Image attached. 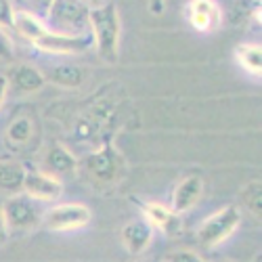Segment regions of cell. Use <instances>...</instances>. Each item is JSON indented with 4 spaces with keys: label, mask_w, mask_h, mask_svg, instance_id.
Instances as JSON below:
<instances>
[{
    "label": "cell",
    "mask_w": 262,
    "mask_h": 262,
    "mask_svg": "<svg viewBox=\"0 0 262 262\" xmlns=\"http://www.w3.org/2000/svg\"><path fill=\"white\" fill-rule=\"evenodd\" d=\"M42 216L45 214H42L38 202L26 193L11 195L7 202H3V218L9 233H24L36 229L42 223Z\"/></svg>",
    "instance_id": "5"
},
{
    "label": "cell",
    "mask_w": 262,
    "mask_h": 262,
    "mask_svg": "<svg viewBox=\"0 0 262 262\" xmlns=\"http://www.w3.org/2000/svg\"><path fill=\"white\" fill-rule=\"evenodd\" d=\"M7 80H9V89L13 86L17 93H36L47 82L45 74H42L40 70H36L30 63L15 65V68L7 74Z\"/></svg>",
    "instance_id": "13"
},
{
    "label": "cell",
    "mask_w": 262,
    "mask_h": 262,
    "mask_svg": "<svg viewBox=\"0 0 262 262\" xmlns=\"http://www.w3.org/2000/svg\"><path fill=\"white\" fill-rule=\"evenodd\" d=\"M13 17L15 9L11 0H0V28H13Z\"/></svg>",
    "instance_id": "25"
},
{
    "label": "cell",
    "mask_w": 262,
    "mask_h": 262,
    "mask_svg": "<svg viewBox=\"0 0 262 262\" xmlns=\"http://www.w3.org/2000/svg\"><path fill=\"white\" fill-rule=\"evenodd\" d=\"M252 262H262V252H258V254L252 258Z\"/></svg>",
    "instance_id": "30"
},
{
    "label": "cell",
    "mask_w": 262,
    "mask_h": 262,
    "mask_svg": "<svg viewBox=\"0 0 262 262\" xmlns=\"http://www.w3.org/2000/svg\"><path fill=\"white\" fill-rule=\"evenodd\" d=\"M15 59V47L5 28H0V61H13Z\"/></svg>",
    "instance_id": "23"
},
{
    "label": "cell",
    "mask_w": 262,
    "mask_h": 262,
    "mask_svg": "<svg viewBox=\"0 0 262 262\" xmlns=\"http://www.w3.org/2000/svg\"><path fill=\"white\" fill-rule=\"evenodd\" d=\"M91 34L95 40V49L99 57L107 63H116L120 55V13L114 3H103L93 7L89 13Z\"/></svg>",
    "instance_id": "1"
},
{
    "label": "cell",
    "mask_w": 262,
    "mask_h": 262,
    "mask_svg": "<svg viewBox=\"0 0 262 262\" xmlns=\"http://www.w3.org/2000/svg\"><path fill=\"white\" fill-rule=\"evenodd\" d=\"M84 3L93 9V7H101V5H103V0H84Z\"/></svg>",
    "instance_id": "29"
},
{
    "label": "cell",
    "mask_w": 262,
    "mask_h": 262,
    "mask_svg": "<svg viewBox=\"0 0 262 262\" xmlns=\"http://www.w3.org/2000/svg\"><path fill=\"white\" fill-rule=\"evenodd\" d=\"M221 262H231V260H221Z\"/></svg>",
    "instance_id": "32"
},
{
    "label": "cell",
    "mask_w": 262,
    "mask_h": 262,
    "mask_svg": "<svg viewBox=\"0 0 262 262\" xmlns=\"http://www.w3.org/2000/svg\"><path fill=\"white\" fill-rule=\"evenodd\" d=\"M242 225V210L237 206H225L212 216H208L206 221L198 229V242L204 248H216L237 231V227Z\"/></svg>",
    "instance_id": "4"
},
{
    "label": "cell",
    "mask_w": 262,
    "mask_h": 262,
    "mask_svg": "<svg viewBox=\"0 0 262 262\" xmlns=\"http://www.w3.org/2000/svg\"><path fill=\"white\" fill-rule=\"evenodd\" d=\"M133 202L145 212V221L154 229L158 227L168 237H179L183 233L181 214H174L170 208L156 204V202H145V200H137V198H133Z\"/></svg>",
    "instance_id": "10"
},
{
    "label": "cell",
    "mask_w": 262,
    "mask_h": 262,
    "mask_svg": "<svg viewBox=\"0 0 262 262\" xmlns=\"http://www.w3.org/2000/svg\"><path fill=\"white\" fill-rule=\"evenodd\" d=\"M26 195H30L36 202H53L61 198L63 193V183L51 172H42L36 168H26L24 185H21Z\"/></svg>",
    "instance_id": "8"
},
{
    "label": "cell",
    "mask_w": 262,
    "mask_h": 262,
    "mask_svg": "<svg viewBox=\"0 0 262 262\" xmlns=\"http://www.w3.org/2000/svg\"><path fill=\"white\" fill-rule=\"evenodd\" d=\"M89 13L91 7L84 0H55L45 17V26L53 34L84 36L91 34Z\"/></svg>",
    "instance_id": "2"
},
{
    "label": "cell",
    "mask_w": 262,
    "mask_h": 262,
    "mask_svg": "<svg viewBox=\"0 0 262 262\" xmlns=\"http://www.w3.org/2000/svg\"><path fill=\"white\" fill-rule=\"evenodd\" d=\"M187 21L198 32H216L223 26L225 13L216 5V0H191L187 5Z\"/></svg>",
    "instance_id": "9"
},
{
    "label": "cell",
    "mask_w": 262,
    "mask_h": 262,
    "mask_svg": "<svg viewBox=\"0 0 262 262\" xmlns=\"http://www.w3.org/2000/svg\"><path fill=\"white\" fill-rule=\"evenodd\" d=\"M45 166L51 170V174H65V172H72L78 166V160L74 158V154L63 147V145H51L45 154Z\"/></svg>",
    "instance_id": "15"
},
{
    "label": "cell",
    "mask_w": 262,
    "mask_h": 262,
    "mask_svg": "<svg viewBox=\"0 0 262 262\" xmlns=\"http://www.w3.org/2000/svg\"><path fill=\"white\" fill-rule=\"evenodd\" d=\"M260 0H231V5L227 9V21L233 28L246 26L250 19L260 21Z\"/></svg>",
    "instance_id": "14"
},
{
    "label": "cell",
    "mask_w": 262,
    "mask_h": 262,
    "mask_svg": "<svg viewBox=\"0 0 262 262\" xmlns=\"http://www.w3.org/2000/svg\"><path fill=\"white\" fill-rule=\"evenodd\" d=\"M9 239V231L5 227V218H3V202H0V246Z\"/></svg>",
    "instance_id": "28"
},
{
    "label": "cell",
    "mask_w": 262,
    "mask_h": 262,
    "mask_svg": "<svg viewBox=\"0 0 262 262\" xmlns=\"http://www.w3.org/2000/svg\"><path fill=\"white\" fill-rule=\"evenodd\" d=\"M26 166L13 164V162H0V191L17 193L24 185Z\"/></svg>",
    "instance_id": "18"
},
{
    "label": "cell",
    "mask_w": 262,
    "mask_h": 262,
    "mask_svg": "<svg viewBox=\"0 0 262 262\" xmlns=\"http://www.w3.org/2000/svg\"><path fill=\"white\" fill-rule=\"evenodd\" d=\"M51 80L59 86H65V89H78V86L84 82V70L80 65L74 63H63L57 65V68L51 70Z\"/></svg>",
    "instance_id": "17"
},
{
    "label": "cell",
    "mask_w": 262,
    "mask_h": 262,
    "mask_svg": "<svg viewBox=\"0 0 262 262\" xmlns=\"http://www.w3.org/2000/svg\"><path fill=\"white\" fill-rule=\"evenodd\" d=\"M202 191H204V181L202 177H195V174H191V177H185L177 189H174L172 193V212L174 214H183L187 210H191L195 204L200 202L202 198Z\"/></svg>",
    "instance_id": "12"
},
{
    "label": "cell",
    "mask_w": 262,
    "mask_h": 262,
    "mask_svg": "<svg viewBox=\"0 0 262 262\" xmlns=\"http://www.w3.org/2000/svg\"><path fill=\"white\" fill-rule=\"evenodd\" d=\"M166 3L168 0H149V11L154 15H162L166 9Z\"/></svg>",
    "instance_id": "26"
},
{
    "label": "cell",
    "mask_w": 262,
    "mask_h": 262,
    "mask_svg": "<svg viewBox=\"0 0 262 262\" xmlns=\"http://www.w3.org/2000/svg\"><path fill=\"white\" fill-rule=\"evenodd\" d=\"M239 198H242V204L244 208L260 221V216H262V183L260 181H250L242 193H239Z\"/></svg>",
    "instance_id": "21"
},
{
    "label": "cell",
    "mask_w": 262,
    "mask_h": 262,
    "mask_svg": "<svg viewBox=\"0 0 262 262\" xmlns=\"http://www.w3.org/2000/svg\"><path fill=\"white\" fill-rule=\"evenodd\" d=\"M32 133H34V122L28 116H19L9 124L5 141H9L13 147H24L32 139Z\"/></svg>",
    "instance_id": "19"
},
{
    "label": "cell",
    "mask_w": 262,
    "mask_h": 262,
    "mask_svg": "<svg viewBox=\"0 0 262 262\" xmlns=\"http://www.w3.org/2000/svg\"><path fill=\"white\" fill-rule=\"evenodd\" d=\"M13 28H15L21 36H24V38H28L32 45H34V42H36L40 36H45V34L49 32L42 19H38V17H34V15H28V13H19V11H15Z\"/></svg>",
    "instance_id": "16"
},
{
    "label": "cell",
    "mask_w": 262,
    "mask_h": 262,
    "mask_svg": "<svg viewBox=\"0 0 262 262\" xmlns=\"http://www.w3.org/2000/svg\"><path fill=\"white\" fill-rule=\"evenodd\" d=\"M235 57L244 70H248L254 76H260L262 72V49L260 45H242L235 49Z\"/></svg>",
    "instance_id": "20"
},
{
    "label": "cell",
    "mask_w": 262,
    "mask_h": 262,
    "mask_svg": "<svg viewBox=\"0 0 262 262\" xmlns=\"http://www.w3.org/2000/svg\"><path fill=\"white\" fill-rule=\"evenodd\" d=\"M84 170L93 179V183H97L101 187L114 185L122 179V174L126 170V160L114 145V130H109L103 137V143L97 151H93L91 156H86Z\"/></svg>",
    "instance_id": "3"
},
{
    "label": "cell",
    "mask_w": 262,
    "mask_h": 262,
    "mask_svg": "<svg viewBox=\"0 0 262 262\" xmlns=\"http://www.w3.org/2000/svg\"><path fill=\"white\" fill-rule=\"evenodd\" d=\"M91 223V210L84 204H59L42 216V225L51 231H76Z\"/></svg>",
    "instance_id": "6"
},
{
    "label": "cell",
    "mask_w": 262,
    "mask_h": 262,
    "mask_svg": "<svg viewBox=\"0 0 262 262\" xmlns=\"http://www.w3.org/2000/svg\"><path fill=\"white\" fill-rule=\"evenodd\" d=\"M164 262H206L202 256H198L195 252L191 250H177V252H172Z\"/></svg>",
    "instance_id": "24"
},
{
    "label": "cell",
    "mask_w": 262,
    "mask_h": 262,
    "mask_svg": "<svg viewBox=\"0 0 262 262\" xmlns=\"http://www.w3.org/2000/svg\"><path fill=\"white\" fill-rule=\"evenodd\" d=\"M34 47L42 53H51V55H80L86 53L95 47L93 34H84V36H61L47 32L45 36H40Z\"/></svg>",
    "instance_id": "7"
},
{
    "label": "cell",
    "mask_w": 262,
    "mask_h": 262,
    "mask_svg": "<svg viewBox=\"0 0 262 262\" xmlns=\"http://www.w3.org/2000/svg\"><path fill=\"white\" fill-rule=\"evenodd\" d=\"M151 239H154V227L145 218H135L122 229V244L133 256H141L151 244Z\"/></svg>",
    "instance_id": "11"
},
{
    "label": "cell",
    "mask_w": 262,
    "mask_h": 262,
    "mask_svg": "<svg viewBox=\"0 0 262 262\" xmlns=\"http://www.w3.org/2000/svg\"><path fill=\"white\" fill-rule=\"evenodd\" d=\"M55 3V0H13V9L19 11V13H28V15H34L38 19L45 21L51 5Z\"/></svg>",
    "instance_id": "22"
},
{
    "label": "cell",
    "mask_w": 262,
    "mask_h": 262,
    "mask_svg": "<svg viewBox=\"0 0 262 262\" xmlns=\"http://www.w3.org/2000/svg\"><path fill=\"white\" fill-rule=\"evenodd\" d=\"M141 262H160V260H141Z\"/></svg>",
    "instance_id": "31"
},
{
    "label": "cell",
    "mask_w": 262,
    "mask_h": 262,
    "mask_svg": "<svg viewBox=\"0 0 262 262\" xmlns=\"http://www.w3.org/2000/svg\"><path fill=\"white\" fill-rule=\"evenodd\" d=\"M7 93H9V80H7V76H0V107L5 105Z\"/></svg>",
    "instance_id": "27"
}]
</instances>
